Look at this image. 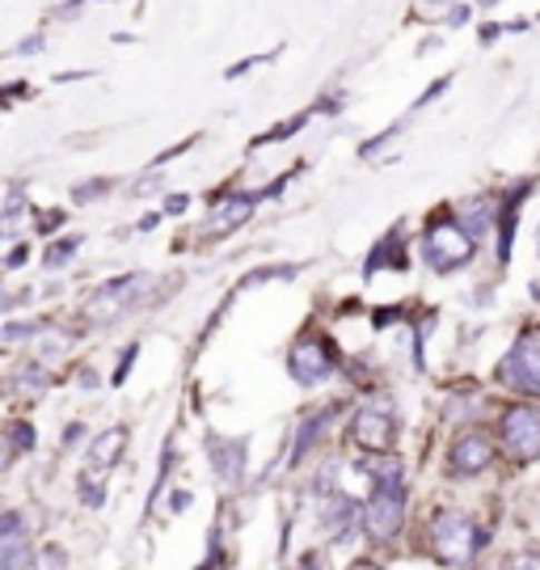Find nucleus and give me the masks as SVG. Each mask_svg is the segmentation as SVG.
I'll use <instances>...</instances> for the list:
<instances>
[{
  "label": "nucleus",
  "instance_id": "5701e85b",
  "mask_svg": "<svg viewBox=\"0 0 540 570\" xmlns=\"http://www.w3.org/2000/svg\"><path fill=\"white\" fill-rule=\"evenodd\" d=\"M296 570H325V562H321V553H304Z\"/></svg>",
  "mask_w": 540,
  "mask_h": 570
},
{
  "label": "nucleus",
  "instance_id": "2eb2a0df",
  "mask_svg": "<svg viewBox=\"0 0 540 570\" xmlns=\"http://www.w3.org/2000/svg\"><path fill=\"white\" fill-rule=\"evenodd\" d=\"M490 220H494V207L485 204V199H473V204L461 207V228L469 237H481L490 228Z\"/></svg>",
  "mask_w": 540,
  "mask_h": 570
},
{
  "label": "nucleus",
  "instance_id": "aec40b11",
  "mask_svg": "<svg viewBox=\"0 0 540 570\" xmlns=\"http://www.w3.org/2000/svg\"><path fill=\"white\" fill-rule=\"evenodd\" d=\"M511 570H540V558L537 553H520V558H511Z\"/></svg>",
  "mask_w": 540,
  "mask_h": 570
},
{
  "label": "nucleus",
  "instance_id": "f03ea898",
  "mask_svg": "<svg viewBox=\"0 0 540 570\" xmlns=\"http://www.w3.org/2000/svg\"><path fill=\"white\" fill-rule=\"evenodd\" d=\"M431 546H435V558L448 562V567H464V562H473L478 550L485 546V537L481 529L461 515V511H435V520H431Z\"/></svg>",
  "mask_w": 540,
  "mask_h": 570
},
{
  "label": "nucleus",
  "instance_id": "f257e3e1",
  "mask_svg": "<svg viewBox=\"0 0 540 570\" xmlns=\"http://www.w3.org/2000/svg\"><path fill=\"white\" fill-rule=\"evenodd\" d=\"M405 508H410V490L401 478V465H381L372 478V494L363 503V529L376 541H393L405 524Z\"/></svg>",
  "mask_w": 540,
  "mask_h": 570
},
{
  "label": "nucleus",
  "instance_id": "f8f14e48",
  "mask_svg": "<svg viewBox=\"0 0 540 570\" xmlns=\"http://www.w3.org/2000/svg\"><path fill=\"white\" fill-rule=\"evenodd\" d=\"M26 558V524L18 511H9L0 520V570H18Z\"/></svg>",
  "mask_w": 540,
  "mask_h": 570
},
{
  "label": "nucleus",
  "instance_id": "0eeeda50",
  "mask_svg": "<svg viewBox=\"0 0 540 570\" xmlns=\"http://www.w3.org/2000/svg\"><path fill=\"white\" fill-rule=\"evenodd\" d=\"M287 367H292V381L304 385V389H313V385H321V381H330V376H334V360L325 355V346H321L317 338H304V343L292 346Z\"/></svg>",
  "mask_w": 540,
  "mask_h": 570
},
{
  "label": "nucleus",
  "instance_id": "f3484780",
  "mask_svg": "<svg viewBox=\"0 0 540 570\" xmlns=\"http://www.w3.org/2000/svg\"><path fill=\"white\" fill-rule=\"evenodd\" d=\"M47 385H51V381H47V372H42L39 364H30V367H26V372L18 376V389H35V393H42Z\"/></svg>",
  "mask_w": 540,
  "mask_h": 570
},
{
  "label": "nucleus",
  "instance_id": "bb28decb",
  "mask_svg": "<svg viewBox=\"0 0 540 570\" xmlns=\"http://www.w3.org/2000/svg\"><path fill=\"white\" fill-rule=\"evenodd\" d=\"M21 258H26V249H21V245H18V249H13V254H9V271H18V266H21Z\"/></svg>",
  "mask_w": 540,
  "mask_h": 570
},
{
  "label": "nucleus",
  "instance_id": "ddd939ff",
  "mask_svg": "<svg viewBox=\"0 0 540 570\" xmlns=\"http://www.w3.org/2000/svg\"><path fill=\"white\" fill-rule=\"evenodd\" d=\"M254 204H258L254 195H233V199H224V204L216 207V212H212L207 228H212V233H228V228H237L240 220H245V216L254 212Z\"/></svg>",
  "mask_w": 540,
  "mask_h": 570
},
{
  "label": "nucleus",
  "instance_id": "dca6fc26",
  "mask_svg": "<svg viewBox=\"0 0 540 570\" xmlns=\"http://www.w3.org/2000/svg\"><path fill=\"white\" fill-rule=\"evenodd\" d=\"M35 567L39 570H68V553L60 546H42L39 558H35Z\"/></svg>",
  "mask_w": 540,
  "mask_h": 570
},
{
  "label": "nucleus",
  "instance_id": "4468645a",
  "mask_svg": "<svg viewBox=\"0 0 540 570\" xmlns=\"http://www.w3.org/2000/svg\"><path fill=\"white\" fill-rule=\"evenodd\" d=\"M330 419H334V410H317V414H308V423H301V435H296V449H292V461H301L304 452L317 444V431L330 428Z\"/></svg>",
  "mask_w": 540,
  "mask_h": 570
},
{
  "label": "nucleus",
  "instance_id": "7ed1b4c3",
  "mask_svg": "<svg viewBox=\"0 0 540 570\" xmlns=\"http://www.w3.org/2000/svg\"><path fill=\"white\" fill-rule=\"evenodd\" d=\"M422 254L431 271H456L478 254V237H469L461 225H431V233L422 237Z\"/></svg>",
  "mask_w": 540,
  "mask_h": 570
},
{
  "label": "nucleus",
  "instance_id": "a211bd4d",
  "mask_svg": "<svg viewBox=\"0 0 540 570\" xmlns=\"http://www.w3.org/2000/svg\"><path fill=\"white\" fill-rule=\"evenodd\" d=\"M30 444H35V440H30V428H26V423H13V431H9V456L21 449H30Z\"/></svg>",
  "mask_w": 540,
  "mask_h": 570
},
{
  "label": "nucleus",
  "instance_id": "6ab92c4d",
  "mask_svg": "<svg viewBox=\"0 0 540 570\" xmlns=\"http://www.w3.org/2000/svg\"><path fill=\"white\" fill-rule=\"evenodd\" d=\"M80 242H56L51 245V249H47V258H42V263L47 266H60L63 258H72V249H77Z\"/></svg>",
  "mask_w": 540,
  "mask_h": 570
},
{
  "label": "nucleus",
  "instance_id": "1a4fd4ad",
  "mask_svg": "<svg viewBox=\"0 0 540 570\" xmlns=\"http://www.w3.org/2000/svg\"><path fill=\"white\" fill-rule=\"evenodd\" d=\"M122 449H127V428L101 431L98 440H94V449H89V473H94V478H106L110 469L119 465Z\"/></svg>",
  "mask_w": 540,
  "mask_h": 570
},
{
  "label": "nucleus",
  "instance_id": "b1692460",
  "mask_svg": "<svg viewBox=\"0 0 540 570\" xmlns=\"http://www.w3.org/2000/svg\"><path fill=\"white\" fill-rule=\"evenodd\" d=\"M80 431H85V428H80V423H72V428H68V431H63V449H77V440H80Z\"/></svg>",
  "mask_w": 540,
  "mask_h": 570
},
{
  "label": "nucleus",
  "instance_id": "6e6552de",
  "mask_svg": "<svg viewBox=\"0 0 540 570\" xmlns=\"http://www.w3.org/2000/svg\"><path fill=\"white\" fill-rule=\"evenodd\" d=\"M448 465H452L456 478H473V473L494 465V444L481 431H464L461 440L452 444V452H448Z\"/></svg>",
  "mask_w": 540,
  "mask_h": 570
},
{
  "label": "nucleus",
  "instance_id": "4be33fe9",
  "mask_svg": "<svg viewBox=\"0 0 540 570\" xmlns=\"http://www.w3.org/2000/svg\"><path fill=\"white\" fill-rule=\"evenodd\" d=\"M89 195H106V183H85V186H77V199L85 204Z\"/></svg>",
  "mask_w": 540,
  "mask_h": 570
},
{
  "label": "nucleus",
  "instance_id": "9b49d317",
  "mask_svg": "<svg viewBox=\"0 0 540 570\" xmlns=\"http://www.w3.org/2000/svg\"><path fill=\"white\" fill-rule=\"evenodd\" d=\"M321 524H325V532H330V541H346L351 537V529L355 524H363V511L351 503V499H330L325 503V511H321Z\"/></svg>",
  "mask_w": 540,
  "mask_h": 570
},
{
  "label": "nucleus",
  "instance_id": "412c9836",
  "mask_svg": "<svg viewBox=\"0 0 540 570\" xmlns=\"http://www.w3.org/2000/svg\"><path fill=\"white\" fill-rule=\"evenodd\" d=\"M18 212H21V186H9V207H4V216L13 220Z\"/></svg>",
  "mask_w": 540,
  "mask_h": 570
},
{
  "label": "nucleus",
  "instance_id": "a878e982",
  "mask_svg": "<svg viewBox=\"0 0 540 570\" xmlns=\"http://www.w3.org/2000/svg\"><path fill=\"white\" fill-rule=\"evenodd\" d=\"M464 18H469V9H464V4H456V9H452V18H448V21H452V26H461Z\"/></svg>",
  "mask_w": 540,
  "mask_h": 570
},
{
  "label": "nucleus",
  "instance_id": "39448f33",
  "mask_svg": "<svg viewBox=\"0 0 540 570\" xmlns=\"http://www.w3.org/2000/svg\"><path fill=\"white\" fill-rule=\"evenodd\" d=\"M351 435H355V444L367 452H389L397 444V414L393 406L376 397V402H367V406L355 414V423H351Z\"/></svg>",
  "mask_w": 540,
  "mask_h": 570
},
{
  "label": "nucleus",
  "instance_id": "9d476101",
  "mask_svg": "<svg viewBox=\"0 0 540 570\" xmlns=\"http://www.w3.org/2000/svg\"><path fill=\"white\" fill-rule=\"evenodd\" d=\"M212 465L220 473V482L237 487L245 478V440H212Z\"/></svg>",
  "mask_w": 540,
  "mask_h": 570
},
{
  "label": "nucleus",
  "instance_id": "393cba45",
  "mask_svg": "<svg viewBox=\"0 0 540 570\" xmlns=\"http://www.w3.org/2000/svg\"><path fill=\"white\" fill-rule=\"evenodd\" d=\"M165 212H174V216H178V212H186V195H174V199H165Z\"/></svg>",
  "mask_w": 540,
  "mask_h": 570
},
{
  "label": "nucleus",
  "instance_id": "cd10ccee",
  "mask_svg": "<svg viewBox=\"0 0 540 570\" xmlns=\"http://www.w3.org/2000/svg\"><path fill=\"white\" fill-rule=\"evenodd\" d=\"M537 249H540V233H537Z\"/></svg>",
  "mask_w": 540,
  "mask_h": 570
},
{
  "label": "nucleus",
  "instance_id": "20e7f679",
  "mask_svg": "<svg viewBox=\"0 0 540 570\" xmlns=\"http://www.w3.org/2000/svg\"><path fill=\"white\" fill-rule=\"evenodd\" d=\"M499 381L540 397V330H523L516 338V346L507 351V360L499 367Z\"/></svg>",
  "mask_w": 540,
  "mask_h": 570
},
{
  "label": "nucleus",
  "instance_id": "423d86ee",
  "mask_svg": "<svg viewBox=\"0 0 540 570\" xmlns=\"http://www.w3.org/2000/svg\"><path fill=\"white\" fill-rule=\"evenodd\" d=\"M502 449L511 461H532L540 456V410L511 406L502 414Z\"/></svg>",
  "mask_w": 540,
  "mask_h": 570
}]
</instances>
